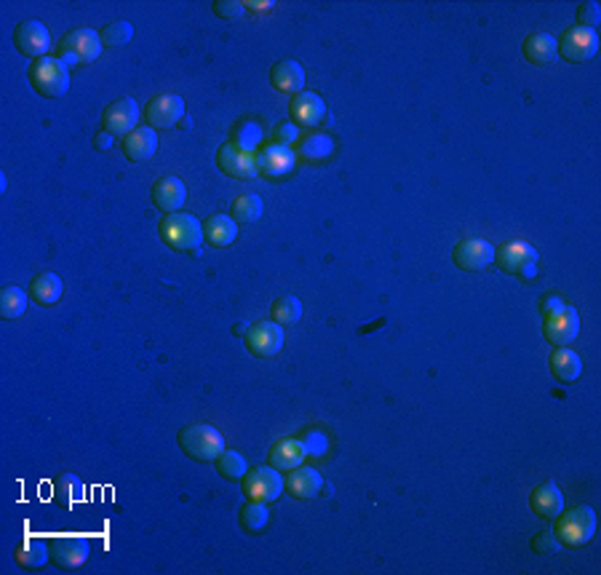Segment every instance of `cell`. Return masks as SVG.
<instances>
[{
    "mask_svg": "<svg viewBox=\"0 0 601 575\" xmlns=\"http://www.w3.org/2000/svg\"><path fill=\"white\" fill-rule=\"evenodd\" d=\"M177 444L187 458L198 463H214L225 452V436L209 423H190L177 433Z\"/></svg>",
    "mask_w": 601,
    "mask_h": 575,
    "instance_id": "1",
    "label": "cell"
},
{
    "mask_svg": "<svg viewBox=\"0 0 601 575\" xmlns=\"http://www.w3.org/2000/svg\"><path fill=\"white\" fill-rule=\"evenodd\" d=\"M596 532V511L591 506H575L556 517L554 535L564 549H583Z\"/></svg>",
    "mask_w": 601,
    "mask_h": 575,
    "instance_id": "2",
    "label": "cell"
},
{
    "mask_svg": "<svg viewBox=\"0 0 601 575\" xmlns=\"http://www.w3.org/2000/svg\"><path fill=\"white\" fill-rule=\"evenodd\" d=\"M27 78H30V86L46 99H56L70 92V67L59 56L33 59Z\"/></svg>",
    "mask_w": 601,
    "mask_h": 575,
    "instance_id": "3",
    "label": "cell"
},
{
    "mask_svg": "<svg viewBox=\"0 0 601 575\" xmlns=\"http://www.w3.org/2000/svg\"><path fill=\"white\" fill-rule=\"evenodd\" d=\"M158 233L161 241L174 252H198L203 241V223H198L187 212H174L163 214V220L158 223Z\"/></svg>",
    "mask_w": 601,
    "mask_h": 575,
    "instance_id": "4",
    "label": "cell"
},
{
    "mask_svg": "<svg viewBox=\"0 0 601 575\" xmlns=\"http://www.w3.org/2000/svg\"><path fill=\"white\" fill-rule=\"evenodd\" d=\"M495 265L506 273V276H518V279H535L537 276V265H540V254L529 241H508L500 249H495Z\"/></svg>",
    "mask_w": 601,
    "mask_h": 575,
    "instance_id": "5",
    "label": "cell"
},
{
    "mask_svg": "<svg viewBox=\"0 0 601 575\" xmlns=\"http://www.w3.org/2000/svg\"><path fill=\"white\" fill-rule=\"evenodd\" d=\"M102 38H99V33L92 30V27H81V30H70L62 41H59V46H56V54H59V59L67 64V67H73V64H92L99 59V54H102Z\"/></svg>",
    "mask_w": 601,
    "mask_h": 575,
    "instance_id": "6",
    "label": "cell"
},
{
    "mask_svg": "<svg viewBox=\"0 0 601 575\" xmlns=\"http://www.w3.org/2000/svg\"><path fill=\"white\" fill-rule=\"evenodd\" d=\"M48 551H51V565L67 573V570H78L89 562L92 540L84 535H54V538H48Z\"/></svg>",
    "mask_w": 601,
    "mask_h": 575,
    "instance_id": "7",
    "label": "cell"
},
{
    "mask_svg": "<svg viewBox=\"0 0 601 575\" xmlns=\"http://www.w3.org/2000/svg\"><path fill=\"white\" fill-rule=\"evenodd\" d=\"M556 51L564 62L580 64V62H591L599 54V33L591 27H569L564 30V35L556 41Z\"/></svg>",
    "mask_w": 601,
    "mask_h": 575,
    "instance_id": "8",
    "label": "cell"
},
{
    "mask_svg": "<svg viewBox=\"0 0 601 575\" xmlns=\"http://www.w3.org/2000/svg\"><path fill=\"white\" fill-rule=\"evenodd\" d=\"M139 104L134 96H121L115 102H110L102 113V132H107L110 137H126L139 126Z\"/></svg>",
    "mask_w": 601,
    "mask_h": 575,
    "instance_id": "9",
    "label": "cell"
},
{
    "mask_svg": "<svg viewBox=\"0 0 601 575\" xmlns=\"http://www.w3.org/2000/svg\"><path fill=\"white\" fill-rule=\"evenodd\" d=\"M254 155H257V174L268 183H278V180L289 177L297 164L294 150L276 143L262 144Z\"/></svg>",
    "mask_w": 601,
    "mask_h": 575,
    "instance_id": "10",
    "label": "cell"
},
{
    "mask_svg": "<svg viewBox=\"0 0 601 575\" xmlns=\"http://www.w3.org/2000/svg\"><path fill=\"white\" fill-rule=\"evenodd\" d=\"M185 118V99L180 94H158L153 96L144 107V126L161 132L174 129Z\"/></svg>",
    "mask_w": 601,
    "mask_h": 575,
    "instance_id": "11",
    "label": "cell"
},
{
    "mask_svg": "<svg viewBox=\"0 0 601 575\" xmlns=\"http://www.w3.org/2000/svg\"><path fill=\"white\" fill-rule=\"evenodd\" d=\"M241 490L249 501L273 503L283 490V477L273 466H257L246 471V477L241 480Z\"/></svg>",
    "mask_w": 601,
    "mask_h": 575,
    "instance_id": "12",
    "label": "cell"
},
{
    "mask_svg": "<svg viewBox=\"0 0 601 575\" xmlns=\"http://www.w3.org/2000/svg\"><path fill=\"white\" fill-rule=\"evenodd\" d=\"M246 351L257 359H273L276 353H281L286 335H283V327L276 322H257V324H249L246 335Z\"/></svg>",
    "mask_w": 601,
    "mask_h": 575,
    "instance_id": "13",
    "label": "cell"
},
{
    "mask_svg": "<svg viewBox=\"0 0 601 575\" xmlns=\"http://www.w3.org/2000/svg\"><path fill=\"white\" fill-rule=\"evenodd\" d=\"M543 335L554 348H564L575 342L580 335V313L572 305H564L554 313L543 316Z\"/></svg>",
    "mask_w": 601,
    "mask_h": 575,
    "instance_id": "14",
    "label": "cell"
},
{
    "mask_svg": "<svg viewBox=\"0 0 601 575\" xmlns=\"http://www.w3.org/2000/svg\"><path fill=\"white\" fill-rule=\"evenodd\" d=\"M452 263L465 273H478L495 263V246L487 239H463L452 249Z\"/></svg>",
    "mask_w": 601,
    "mask_h": 575,
    "instance_id": "15",
    "label": "cell"
},
{
    "mask_svg": "<svg viewBox=\"0 0 601 575\" xmlns=\"http://www.w3.org/2000/svg\"><path fill=\"white\" fill-rule=\"evenodd\" d=\"M217 166L222 174L232 180H251L257 177V155L249 150H241L238 144L225 143L217 150Z\"/></svg>",
    "mask_w": 601,
    "mask_h": 575,
    "instance_id": "16",
    "label": "cell"
},
{
    "mask_svg": "<svg viewBox=\"0 0 601 575\" xmlns=\"http://www.w3.org/2000/svg\"><path fill=\"white\" fill-rule=\"evenodd\" d=\"M14 46L19 48V54H25V56L41 59L51 48V33H48L46 25H41L35 19L19 22L16 30H14Z\"/></svg>",
    "mask_w": 601,
    "mask_h": 575,
    "instance_id": "17",
    "label": "cell"
},
{
    "mask_svg": "<svg viewBox=\"0 0 601 575\" xmlns=\"http://www.w3.org/2000/svg\"><path fill=\"white\" fill-rule=\"evenodd\" d=\"M283 490L294 498V501H313L321 495L324 490V477L313 469V466H297L291 471H286L283 477Z\"/></svg>",
    "mask_w": 601,
    "mask_h": 575,
    "instance_id": "18",
    "label": "cell"
},
{
    "mask_svg": "<svg viewBox=\"0 0 601 575\" xmlns=\"http://www.w3.org/2000/svg\"><path fill=\"white\" fill-rule=\"evenodd\" d=\"M289 115L300 129H316L326 118V104L316 92H300L289 102Z\"/></svg>",
    "mask_w": 601,
    "mask_h": 575,
    "instance_id": "19",
    "label": "cell"
},
{
    "mask_svg": "<svg viewBox=\"0 0 601 575\" xmlns=\"http://www.w3.org/2000/svg\"><path fill=\"white\" fill-rule=\"evenodd\" d=\"M305 461H308V450H305L302 439H294V436L278 439L276 444L271 447V452H268V466H273L281 474L302 466Z\"/></svg>",
    "mask_w": 601,
    "mask_h": 575,
    "instance_id": "20",
    "label": "cell"
},
{
    "mask_svg": "<svg viewBox=\"0 0 601 575\" xmlns=\"http://www.w3.org/2000/svg\"><path fill=\"white\" fill-rule=\"evenodd\" d=\"M150 198H153V206L163 214H174L182 209L187 198V188L185 183L180 177H161L153 191H150Z\"/></svg>",
    "mask_w": 601,
    "mask_h": 575,
    "instance_id": "21",
    "label": "cell"
},
{
    "mask_svg": "<svg viewBox=\"0 0 601 575\" xmlns=\"http://www.w3.org/2000/svg\"><path fill=\"white\" fill-rule=\"evenodd\" d=\"M529 509L543 517V520H556L561 511H564V492L554 480L543 481L532 490L529 495Z\"/></svg>",
    "mask_w": 601,
    "mask_h": 575,
    "instance_id": "22",
    "label": "cell"
},
{
    "mask_svg": "<svg viewBox=\"0 0 601 575\" xmlns=\"http://www.w3.org/2000/svg\"><path fill=\"white\" fill-rule=\"evenodd\" d=\"M271 84L281 94L305 92V67L294 59H281L271 67Z\"/></svg>",
    "mask_w": 601,
    "mask_h": 575,
    "instance_id": "23",
    "label": "cell"
},
{
    "mask_svg": "<svg viewBox=\"0 0 601 575\" xmlns=\"http://www.w3.org/2000/svg\"><path fill=\"white\" fill-rule=\"evenodd\" d=\"M123 147V155L132 161V164H142V161H150L155 153H158V132L150 129V126H137L132 134H126L121 140Z\"/></svg>",
    "mask_w": 601,
    "mask_h": 575,
    "instance_id": "24",
    "label": "cell"
},
{
    "mask_svg": "<svg viewBox=\"0 0 601 575\" xmlns=\"http://www.w3.org/2000/svg\"><path fill=\"white\" fill-rule=\"evenodd\" d=\"M14 560L22 570H41L46 562H51V551H48V538L30 535L25 538L16 549H14Z\"/></svg>",
    "mask_w": 601,
    "mask_h": 575,
    "instance_id": "25",
    "label": "cell"
},
{
    "mask_svg": "<svg viewBox=\"0 0 601 575\" xmlns=\"http://www.w3.org/2000/svg\"><path fill=\"white\" fill-rule=\"evenodd\" d=\"M548 367H551V375L558 383H575L583 375V359L569 345L554 348V353L548 359Z\"/></svg>",
    "mask_w": 601,
    "mask_h": 575,
    "instance_id": "26",
    "label": "cell"
},
{
    "mask_svg": "<svg viewBox=\"0 0 601 575\" xmlns=\"http://www.w3.org/2000/svg\"><path fill=\"white\" fill-rule=\"evenodd\" d=\"M521 54H524V59L529 62V64H537V67H543V64H551L558 59V51H556V38L551 33H532V35H527L524 38V44H521Z\"/></svg>",
    "mask_w": 601,
    "mask_h": 575,
    "instance_id": "27",
    "label": "cell"
},
{
    "mask_svg": "<svg viewBox=\"0 0 601 575\" xmlns=\"http://www.w3.org/2000/svg\"><path fill=\"white\" fill-rule=\"evenodd\" d=\"M294 155L308 164H324L334 155V140L324 132H310L294 144Z\"/></svg>",
    "mask_w": 601,
    "mask_h": 575,
    "instance_id": "28",
    "label": "cell"
},
{
    "mask_svg": "<svg viewBox=\"0 0 601 575\" xmlns=\"http://www.w3.org/2000/svg\"><path fill=\"white\" fill-rule=\"evenodd\" d=\"M235 236H238V223L232 220L231 214H212L203 223V241L217 246V249L231 246Z\"/></svg>",
    "mask_w": 601,
    "mask_h": 575,
    "instance_id": "29",
    "label": "cell"
},
{
    "mask_svg": "<svg viewBox=\"0 0 601 575\" xmlns=\"http://www.w3.org/2000/svg\"><path fill=\"white\" fill-rule=\"evenodd\" d=\"M62 292H64L62 279H59L56 273H51V271L38 273V276L30 282V289H27V294H30L38 305H54V302H59Z\"/></svg>",
    "mask_w": 601,
    "mask_h": 575,
    "instance_id": "30",
    "label": "cell"
},
{
    "mask_svg": "<svg viewBox=\"0 0 601 575\" xmlns=\"http://www.w3.org/2000/svg\"><path fill=\"white\" fill-rule=\"evenodd\" d=\"M265 214V201L257 193H243L231 203V217L238 225H251Z\"/></svg>",
    "mask_w": 601,
    "mask_h": 575,
    "instance_id": "31",
    "label": "cell"
},
{
    "mask_svg": "<svg viewBox=\"0 0 601 575\" xmlns=\"http://www.w3.org/2000/svg\"><path fill=\"white\" fill-rule=\"evenodd\" d=\"M232 144H238L241 150H249V153H257L262 147V126L254 121V118H243L232 126Z\"/></svg>",
    "mask_w": 601,
    "mask_h": 575,
    "instance_id": "32",
    "label": "cell"
},
{
    "mask_svg": "<svg viewBox=\"0 0 601 575\" xmlns=\"http://www.w3.org/2000/svg\"><path fill=\"white\" fill-rule=\"evenodd\" d=\"M238 522H241V528L246 530V532L257 535V532H262V530L268 528V522H271V511H268L265 503H260V501H249V503L241 506V511H238Z\"/></svg>",
    "mask_w": 601,
    "mask_h": 575,
    "instance_id": "33",
    "label": "cell"
},
{
    "mask_svg": "<svg viewBox=\"0 0 601 575\" xmlns=\"http://www.w3.org/2000/svg\"><path fill=\"white\" fill-rule=\"evenodd\" d=\"M302 319V300L294 294H283L271 305V322H276L281 327H291Z\"/></svg>",
    "mask_w": 601,
    "mask_h": 575,
    "instance_id": "34",
    "label": "cell"
},
{
    "mask_svg": "<svg viewBox=\"0 0 601 575\" xmlns=\"http://www.w3.org/2000/svg\"><path fill=\"white\" fill-rule=\"evenodd\" d=\"M84 495V484L75 474H59L54 480V503H59L62 509L75 506V501Z\"/></svg>",
    "mask_w": 601,
    "mask_h": 575,
    "instance_id": "35",
    "label": "cell"
},
{
    "mask_svg": "<svg viewBox=\"0 0 601 575\" xmlns=\"http://www.w3.org/2000/svg\"><path fill=\"white\" fill-rule=\"evenodd\" d=\"M27 311V292L19 287H5L0 292V316L5 322L22 319Z\"/></svg>",
    "mask_w": 601,
    "mask_h": 575,
    "instance_id": "36",
    "label": "cell"
},
{
    "mask_svg": "<svg viewBox=\"0 0 601 575\" xmlns=\"http://www.w3.org/2000/svg\"><path fill=\"white\" fill-rule=\"evenodd\" d=\"M214 466H217V474L225 481H241L246 477V471H249L246 458H243L241 452H235V450H225V452L214 461Z\"/></svg>",
    "mask_w": 601,
    "mask_h": 575,
    "instance_id": "37",
    "label": "cell"
},
{
    "mask_svg": "<svg viewBox=\"0 0 601 575\" xmlns=\"http://www.w3.org/2000/svg\"><path fill=\"white\" fill-rule=\"evenodd\" d=\"M99 38H102L104 48L126 46L134 38V25L132 22H110L99 30Z\"/></svg>",
    "mask_w": 601,
    "mask_h": 575,
    "instance_id": "38",
    "label": "cell"
},
{
    "mask_svg": "<svg viewBox=\"0 0 601 575\" xmlns=\"http://www.w3.org/2000/svg\"><path fill=\"white\" fill-rule=\"evenodd\" d=\"M302 140V134H300V126L294 124V121H283V124H278L276 129H273V143L283 144V147H291L294 150V144Z\"/></svg>",
    "mask_w": 601,
    "mask_h": 575,
    "instance_id": "39",
    "label": "cell"
},
{
    "mask_svg": "<svg viewBox=\"0 0 601 575\" xmlns=\"http://www.w3.org/2000/svg\"><path fill=\"white\" fill-rule=\"evenodd\" d=\"M601 22V8L599 3H580L577 5V25L580 27H591V30H596V25Z\"/></svg>",
    "mask_w": 601,
    "mask_h": 575,
    "instance_id": "40",
    "label": "cell"
},
{
    "mask_svg": "<svg viewBox=\"0 0 601 575\" xmlns=\"http://www.w3.org/2000/svg\"><path fill=\"white\" fill-rule=\"evenodd\" d=\"M212 8L220 19H241L246 14V3L241 0H214Z\"/></svg>",
    "mask_w": 601,
    "mask_h": 575,
    "instance_id": "41",
    "label": "cell"
},
{
    "mask_svg": "<svg viewBox=\"0 0 601 575\" xmlns=\"http://www.w3.org/2000/svg\"><path fill=\"white\" fill-rule=\"evenodd\" d=\"M558 549H561V543H558V538L554 535V530L537 532V535L532 538V551H535V554H554Z\"/></svg>",
    "mask_w": 601,
    "mask_h": 575,
    "instance_id": "42",
    "label": "cell"
},
{
    "mask_svg": "<svg viewBox=\"0 0 601 575\" xmlns=\"http://www.w3.org/2000/svg\"><path fill=\"white\" fill-rule=\"evenodd\" d=\"M302 444H305V450H308V455H324L326 447H329V441H326V433L319 431V429H310V431H305L302 436Z\"/></svg>",
    "mask_w": 601,
    "mask_h": 575,
    "instance_id": "43",
    "label": "cell"
},
{
    "mask_svg": "<svg viewBox=\"0 0 601 575\" xmlns=\"http://www.w3.org/2000/svg\"><path fill=\"white\" fill-rule=\"evenodd\" d=\"M567 302L556 294V292H548V294H543L540 297V302H537V311H540V316H548V313H554L558 308H564Z\"/></svg>",
    "mask_w": 601,
    "mask_h": 575,
    "instance_id": "44",
    "label": "cell"
},
{
    "mask_svg": "<svg viewBox=\"0 0 601 575\" xmlns=\"http://www.w3.org/2000/svg\"><path fill=\"white\" fill-rule=\"evenodd\" d=\"M110 144H113V137H110L107 132L96 134V140H94V147H96V150H107Z\"/></svg>",
    "mask_w": 601,
    "mask_h": 575,
    "instance_id": "45",
    "label": "cell"
},
{
    "mask_svg": "<svg viewBox=\"0 0 601 575\" xmlns=\"http://www.w3.org/2000/svg\"><path fill=\"white\" fill-rule=\"evenodd\" d=\"M246 8H273V3H257V0H251V3H246Z\"/></svg>",
    "mask_w": 601,
    "mask_h": 575,
    "instance_id": "46",
    "label": "cell"
},
{
    "mask_svg": "<svg viewBox=\"0 0 601 575\" xmlns=\"http://www.w3.org/2000/svg\"><path fill=\"white\" fill-rule=\"evenodd\" d=\"M246 330H249V324H243V322H241V324H235V327H232V335H246Z\"/></svg>",
    "mask_w": 601,
    "mask_h": 575,
    "instance_id": "47",
    "label": "cell"
}]
</instances>
